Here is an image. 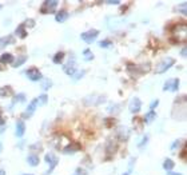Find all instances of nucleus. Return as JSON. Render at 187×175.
<instances>
[{
	"label": "nucleus",
	"mask_w": 187,
	"mask_h": 175,
	"mask_svg": "<svg viewBox=\"0 0 187 175\" xmlns=\"http://www.w3.org/2000/svg\"><path fill=\"white\" fill-rule=\"evenodd\" d=\"M130 174H131V170H128V171H127V172H124L123 175H130Z\"/></svg>",
	"instance_id": "nucleus-45"
},
{
	"label": "nucleus",
	"mask_w": 187,
	"mask_h": 175,
	"mask_svg": "<svg viewBox=\"0 0 187 175\" xmlns=\"http://www.w3.org/2000/svg\"><path fill=\"white\" fill-rule=\"evenodd\" d=\"M107 111L110 114H118L120 111V107H119V104H111V107L107 108Z\"/></svg>",
	"instance_id": "nucleus-30"
},
{
	"label": "nucleus",
	"mask_w": 187,
	"mask_h": 175,
	"mask_svg": "<svg viewBox=\"0 0 187 175\" xmlns=\"http://www.w3.org/2000/svg\"><path fill=\"white\" fill-rule=\"evenodd\" d=\"M116 150V143L112 142V141H108L107 142V148H106V152H107L108 157H111L112 155V152Z\"/></svg>",
	"instance_id": "nucleus-22"
},
{
	"label": "nucleus",
	"mask_w": 187,
	"mask_h": 175,
	"mask_svg": "<svg viewBox=\"0 0 187 175\" xmlns=\"http://www.w3.org/2000/svg\"><path fill=\"white\" fill-rule=\"evenodd\" d=\"M15 35L16 36H19L20 39H24L27 36V31H26V27L23 26V24H20V26L16 27V29H15Z\"/></svg>",
	"instance_id": "nucleus-18"
},
{
	"label": "nucleus",
	"mask_w": 187,
	"mask_h": 175,
	"mask_svg": "<svg viewBox=\"0 0 187 175\" xmlns=\"http://www.w3.org/2000/svg\"><path fill=\"white\" fill-rule=\"evenodd\" d=\"M148 142V135H144L143 136V139H142V142H139V144H138V147L139 148H142V147H144V144Z\"/></svg>",
	"instance_id": "nucleus-35"
},
{
	"label": "nucleus",
	"mask_w": 187,
	"mask_h": 175,
	"mask_svg": "<svg viewBox=\"0 0 187 175\" xmlns=\"http://www.w3.org/2000/svg\"><path fill=\"white\" fill-rule=\"evenodd\" d=\"M118 136L122 139V141H127L128 136H130V131L128 130H126V127H120L118 130Z\"/></svg>",
	"instance_id": "nucleus-20"
},
{
	"label": "nucleus",
	"mask_w": 187,
	"mask_h": 175,
	"mask_svg": "<svg viewBox=\"0 0 187 175\" xmlns=\"http://www.w3.org/2000/svg\"><path fill=\"white\" fill-rule=\"evenodd\" d=\"M2 69H3V67H2V66H0V71H2Z\"/></svg>",
	"instance_id": "nucleus-48"
},
{
	"label": "nucleus",
	"mask_w": 187,
	"mask_h": 175,
	"mask_svg": "<svg viewBox=\"0 0 187 175\" xmlns=\"http://www.w3.org/2000/svg\"><path fill=\"white\" fill-rule=\"evenodd\" d=\"M4 123H6V121H4V119L3 118H0V126H3V124Z\"/></svg>",
	"instance_id": "nucleus-42"
},
{
	"label": "nucleus",
	"mask_w": 187,
	"mask_h": 175,
	"mask_svg": "<svg viewBox=\"0 0 187 175\" xmlns=\"http://www.w3.org/2000/svg\"><path fill=\"white\" fill-rule=\"evenodd\" d=\"M155 118H156V114L154 112V111H150V112H147L144 115V118H143V122L144 123H151L153 121H155Z\"/></svg>",
	"instance_id": "nucleus-24"
},
{
	"label": "nucleus",
	"mask_w": 187,
	"mask_h": 175,
	"mask_svg": "<svg viewBox=\"0 0 187 175\" xmlns=\"http://www.w3.org/2000/svg\"><path fill=\"white\" fill-rule=\"evenodd\" d=\"M186 51H187V49H186V47H183V48H182V51H180V55H182V56H183V58H186Z\"/></svg>",
	"instance_id": "nucleus-40"
},
{
	"label": "nucleus",
	"mask_w": 187,
	"mask_h": 175,
	"mask_svg": "<svg viewBox=\"0 0 187 175\" xmlns=\"http://www.w3.org/2000/svg\"><path fill=\"white\" fill-rule=\"evenodd\" d=\"M40 86H42V88L44 91H47V90H49L52 87V80L51 79H43L42 83H40Z\"/></svg>",
	"instance_id": "nucleus-26"
},
{
	"label": "nucleus",
	"mask_w": 187,
	"mask_h": 175,
	"mask_svg": "<svg viewBox=\"0 0 187 175\" xmlns=\"http://www.w3.org/2000/svg\"><path fill=\"white\" fill-rule=\"evenodd\" d=\"M26 75H27V78L29 79V80H32V82H38V80H40V79H43V76H42V74H40V71H39L38 68H35V67L27 69V71H26Z\"/></svg>",
	"instance_id": "nucleus-11"
},
{
	"label": "nucleus",
	"mask_w": 187,
	"mask_h": 175,
	"mask_svg": "<svg viewBox=\"0 0 187 175\" xmlns=\"http://www.w3.org/2000/svg\"><path fill=\"white\" fill-rule=\"evenodd\" d=\"M74 175H78V174H76V172H75V174H74Z\"/></svg>",
	"instance_id": "nucleus-49"
},
{
	"label": "nucleus",
	"mask_w": 187,
	"mask_h": 175,
	"mask_svg": "<svg viewBox=\"0 0 187 175\" xmlns=\"http://www.w3.org/2000/svg\"><path fill=\"white\" fill-rule=\"evenodd\" d=\"M186 8H187V4H186V2H183L180 4V7H178V11H180L183 15H187V9Z\"/></svg>",
	"instance_id": "nucleus-33"
},
{
	"label": "nucleus",
	"mask_w": 187,
	"mask_h": 175,
	"mask_svg": "<svg viewBox=\"0 0 187 175\" xmlns=\"http://www.w3.org/2000/svg\"><path fill=\"white\" fill-rule=\"evenodd\" d=\"M167 175H182L180 172H174V171H169Z\"/></svg>",
	"instance_id": "nucleus-41"
},
{
	"label": "nucleus",
	"mask_w": 187,
	"mask_h": 175,
	"mask_svg": "<svg viewBox=\"0 0 187 175\" xmlns=\"http://www.w3.org/2000/svg\"><path fill=\"white\" fill-rule=\"evenodd\" d=\"M39 162H40V159H39V157L36 154H29L27 157V163L29 164V166L35 167V166H38L39 164Z\"/></svg>",
	"instance_id": "nucleus-16"
},
{
	"label": "nucleus",
	"mask_w": 187,
	"mask_h": 175,
	"mask_svg": "<svg viewBox=\"0 0 187 175\" xmlns=\"http://www.w3.org/2000/svg\"><path fill=\"white\" fill-rule=\"evenodd\" d=\"M158 106H159V99H155L154 102H151V104H150V110H151V111H154V110L158 107Z\"/></svg>",
	"instance_id": "nucleus-37"
},
{
	"label": "nucleus",
	"mask_w": 187,
	"mask_h": 175,
	"mask_svg": "<svg viewBox=\"0 0 187 175\" xmlns=\"http://www.w3.org/2000/svg\"><path fill=\"white\" fill-rule=\"evenodd\" d=\"M27 59H28V56H27V55H20V56H18V59H16V60H15V62L12 63V67H15V68H16V67L23 66V64L27 62Z\"/></svg>",
	"instance_id": "nucleus-19"
},
{
	"label": "nucleus",
	"mask_w": 187,
	"mask_h": 175,
	"mask_svg": "<svg viewBox=\"0 0 187 175\" xmlns=\"http://www.w3.org/2000/svg\"><path fill=\"white\" fill-rule=\"evenodd\" d=\"M107 4H111V6H118V4H120L119 0H115V2H106Z\"/></svg>",
	"instance_id": "nucleus-39"
},
{
	"label": "nucleus",
	"mask_w": 187,
	"mask_h": 175,
	"mask_svg": "<svg viewBox=\"0 0 187 175\" xmlns=\"http://www.w3.org/2000/svg\"><path fill=\"white\" fill-rule=\"evenodd\" d=\"M11 92H12V90H11V87H8V86L0 88V96H2V98L9 96V94H11Z\"/></svg>",
	"instance_id": "nucleus-27"
},
{
	"label": "nucleus",
	"mask_w": 187,
	"mask_h": 175,
	"mask_svg": "<svg viewBox=\"0 0 187 175\" xmlns=\"http://www.w3.org/2000/svg\"><path fill=\"white\" fill-rule=\"evenodd\" d=\"M44 161L49 164V170H48L47 172H45V175H48V174H51V172L54 171L55 166L58 164V158H56V155H55V154L47 152V154H45V157H44Z\"/></svg>",
	"instance_id": "nucleus-5"
},
{
	"label": "nucleus",
	"mask_w": 187,
	"mask_h": 175,
	"mask_svg": "<svg viewBox=\"0 0 187 175\" xmlns=\"http://www.w3.org/2000/svg\"><path fill=\"white\" fill-rule=\"evenodd\" d=\"M82 76H84V71H76L72 75V79L74 80H78V79H80Z\"/></svg>",
	"instance_id": "nucleus-34"
},
{
	"label": "nucleus",
	"mask_w": 187,
	"mask_h": 175,
	"mask_svg": "<svg viewBox=\"0 0 187 175\" xmlns=\"http://www.w3.org/2000/svg\"><path fill=\"white\" fill-rule=\"evenodd\" d=\"M26 100V95L24 94H18V95H15L13 96V100H12V104H15V103H18V102H24Z\"/></svg>",
	"instance_id": "nucleus-29"
},
{
	"label": "nucleus",
	"mask_w": 187,
	"mask_h": 175,
	"mask_svg": "<svg viewBox=\"0 0 187 175\" xmlns=\"http://www.w3.org/2000/svg\"><path fill=\"white\" fill-rule=\"evenodd\" d=\"M63 69H64V72L67 74V75L72 76V75L76 72V62H75V59L74 58L70 59V60L63 66Z\"/></svg>",
	"instance_id": "nucleus-9"
},
{
	"label": "nucleus",
	"mask_w": 187,
	"mask_h": 175,
	"mask_svg": "<svg viewBox=\"0 0 187 175\" xmlns=\"http://www.w3.org/2000/svg\"><path fill=\"white\" fill-rule=\"evenodd\" d=\"M68 16H70V13H68L67 11H64V9H62V11H59V12L56 13V16H55V20H56L58 23H64V22L68 19Z\"/></svg>",
	"instance_id": "nucleus-15"
},
{
	"label": "nucleus",
	"mask_w": 187,
	"mask_h": 175,
	"mask_svg": "<svg viewBox=\"0 0 187 175\" xmlns=\"http://www.w3.org/2000/svg\"><path fill=\"white\" fill-rule=\"evenodd\" d=\"M106 100H107V98L103 95H88L83 99V103L86 106H100Z\"/></svg>",
	"instance_id": "nucleus-2"
},
{
	"label": "nucleus",
	"mask_w": 187,
	"mask_h": 175,
	"mask_svg": "<svg viewBox=\"0 0 187 175\" xmlns=\"http://www.w3.org/2000/svg\"><path fill=\"white\" fill-rule=\"evenodd\" d=\"M175 63V59L174 58H164L163 60H162L160 63H158V66H156V74H163L166 72L169 68H171L174 66Z\"/></svg>",
	"instance_id": "nucleus-3"
},
{
	"label": "nucleus",
	"mask_w": 187,
	"mask_h": 175,
	"mask_svg": "<svg viewBox=\"0 0 187 175\" xmlns=\"http://www.w3.org/2000/svg\"><path fill=\"white\" fill-rule=\"evenodd\" d=\"M0 175H6V171H4V170H2V168H0Z\"/></svg>",
	"instance_id": "nucleus-43"
},
{
	"label": "nucleus",
	"mask_w": 187,
	"mask_h": 175,
	"mask_svg": "<svg viewBox=\"0 0 187 175\" xmlns=\"http://www.w3.org/2000/svg\"><path fill=\"white\" fill-rule=\"evenodd\" d=\"M23 26H24V27H28V26H29V27H34V26H35V22L32 20V19H28L27 22H24Z\"/></svg>",
	"instance_id": "nucleus-38"
},
{
	"label": "nucleus",
	"mask_w": 187,
	"mask_h": 175,
	"mask_svg": "<svg viewBox=\"0 0 187 175\" xmlns=\"http://www.w3.org/2000/svg\"><path fill=\"white\" fill-rule=\"evenodd\" d=\"M140 108H142V102H140L139 98H132L131 99V102L128 104V110L131 114H138L140 111Z\"/></svg>",
	"instance_id": "nucleus-10"
},
{
	"label": "nucleus",
	"mask_w": 187,
	"mask_h": 175,
	"mask_svg": "<svg viewBox=\"0 0 187 175\" xmlns=\"http://www.w3.org/2000/svg\"><path fill=\"white\" fill-rule=\"evenodd\" d=\"M9 43H13V39L12 36H3V38H0V49H3L6 46H8Z\"/></svg>",
	"instance_id": "nucleus-21"
},
{
	"label": "nucleus",
	"mask_w": 187,
	"mask_h": 175,
	"mask_svg": "<svg viewBox=\"0 0 187 175\" xmlns=\"http://www.w3.org/2000/svg\"><path fill=\"white\" fill-rule=\"evenodd\" d=\"M179 84H180L179 79H176V78L169 79V80L164 83V86H163V90H164V91H173V92H175V91H178V88H179Z\"/></svg>",
	"instance_id": "nucleus-8"
},
{
	"label": "nucleus",
	"mask_w": 187,
	"mask_h": 175,
	"mask_svg": "<svg viewBox=\"0 0 187 175\" xmlns=\"http://www.w3.org/2000/svg\"><path fill=\"white\" fill-rule=\"evenodd\" d=\"M38 106H39V104H38V99H34V100H31L29 106H28L27 110H26V112L23 114V118H24V119L31 118V116H32V114L35 112V110H36Z\"/></svg>",
	"instance_id": "nucleus-12"
},
{
	"label": "nucleus",
	"mask_w": 187,
	"mask_h": 175,
	"mask_svg": "<svg viewBox=\"0 0 187 175\" xmlns=\"http://www.w3.org/2000/svg\"><path fill=\"white\" fill-rule=\"evenodd\" d=\"M24 132H26V124L23 121H18L16 122V130H15V134H16L18 138H22Z\"/></svg>",
	"instance_id": "nucleus-14"
},
{
	"label": "nucleus",
	"mask_w": 187,
	"mask_h": 175,
	"mask_svg": "<svg viewBox=\"0 0 187 175\" xmlns=\"http://www.w3.org/2000/svg\"><path fill=\"white\" fill-rule=\"evenodd\" d=\"M127 69L131 72V74H146L150 71V63H143V64H136V66H134V64H128L127 66Z\"/></svg>",
	"instance_id": "nucleus-4"
},
{
	"label": "nucleus",
	"mask_w": 187,
	"mask_h": 175,
	"mask_svg": "<svg viewBox=\"0 0 187 175\" xmlns=\"http://www.w3.org/2000/svg\"><path fill=\"white\" fill-rule=\"evenodd\" d=\"M174 166H175V163H174L173 159H166V161L163 162V168H164L167 172H169V171H173Z\"/></svg>",
	"instance_id": "nucleus-23"
},
{
	"label": "nucleus",
	"mask_w": 187,
	"mask_h": 175,
	"mask_svg": "<svg viewBox=\"0 0 187 175\" xmlns=\"http://www.w3.org/2000/svg\"><path fill=\"white\" fill-rule=\"evenodd\" d=\"M180 139H176V141L171 144V151H176V150H178L179 147H180Z\"/></svg>",
	"instance_id": "nucleus-31"
},
{
	"label": "nucleus",
	"mask_w": 187,
	"mask_h": 175,
	"mask_svg": "<svg viewBox=\"0 0 187 175\" xmlns=\"http://www.w3.org/2000/svg\"><path fill=\"white\" fill-rule=\"evenodd\" d=\"M83 55H84V58L87 59V60H92V59H94V55L91 54L90 49H84V51H83Z\"/></svg>",
	"instance_id": "nucleus-32"
},
{
	"label": "nucleus",
	"mask_w": 187,
	"mask_h": 175,
	"mask_svg": "<svg viewBox=\"0 0 187 175\" xmlns=\"http://www.w3.org/2000/svg\"><path fill=\"white\" fill-rule=\"evenodd\" d=\"M48 102V96L45 94H42L38 98V104H40V106H45Z\"/></svg>",
	"instance_id": "nucleus-28"
},
{
	"label": "nucleus",
	"mask_w": 187,
	"mask_h": 175,
	"mask_svg": "<svg viewBox=\"0 0 187 175\" xmlns=\"http://www.w3.org/2000/svg\"><path fill=\"white\" fill-rule=\"evenodd\" d=\"M3 8V6H2V4H0V9H2Z\"/></svg>",
	"instance_id": "nucleus-47"
},
{
	"label": "nucleus",
	"mask_w": 187,
	"mask_h": 175,
	"mask_svg": "<svg viewBox=\"0 0 187 175\" xmlns=\"http://www.w3.org/2000/svg\"><path fill=\"white\" fill-rule=\"evenodd\" d=\"M3 151V144H2V142H0V152Z\"/></svg>",
	"instance_id": "nucleus-44"
},
{
	"label": "nucleus",
	"mask_w": 187,
	"mask_h": 175,
	"mask_svg": "<svg viewBox=\"0 0 187 175\" xmlns=\"http://www.w3.org/2000/svg\"><path fill=\"white\" fill-rule=\"evenodd\" d=\"M22 175H32V174H22Z\"/></svg>",
	"instance_id": "nucleus-46"
},
{
	"label": "nucleus",
	"mask_w": 187,
	"mask_h": 175,
	"mask_svg": "<svg viewBox=\"0 0 187 175\" xmlns=\"http://www.w3.org/2000/svg\"><path fill=\"white\" fill-rule=\"evenodd\" d=\"M63 59H64V52H56L54 55V58H52V60L55 64H60L63 62Z\"/></svg>",
	"instance_id": "nucleus-25"
},
{
	"label": "nucleus",
	"mask_w": 187,
	"mask_h": 175,
	"mask_svg": "<svg viewBox=\"0 0 187 175\" xmlns=\"http://www.w3.org/2000/svg\"><path fill=\"white\" fill-rule=\"evenodd\" d=\"M99 36V31L98 29H91V31H86L80 35L82 40L86 42V43H94V40Z\"/></svg>",
	"instance_id": "nucleus-6"
},
{
	"label": "nucleus",
	"mask_w": 187,
	"mask_h": 175,
	"mask_svg": "<svg viewBox=\"0 0 187 175\" xmlns=\"http://www.w3.org/2000/svg\"><path fill=\"white\" fill-rule=\"evenodd\" d=\"M79 150H80V144H78V143H68L67 146L62 150V151L64 154H75V152H78Z\"/></svg>",
	"instance_id": "nucleus-13"
},
{
	"label": "nucleus",
	"mask_w": 187,
	"mask_h": 175,
	"mask_svg": "<svg viewBox=\"0 0 187 175\" xmlns=\"http://www.w3.org/2000/svg\"><path fill=\"white\" fill-rule=\"evenodd\" d=\"M111 44H112V43H111L110 40H103V42L99 43V46L102 48H108V47H111Z\"/></svg>",
	"instance_id": "nucleus-36"
},
{
	"label": "nucleus",
	"mask_w": 187,
	"mask_h": 175,
	"mask_svg": "<svg viewBox=\"0 0 187 175\" xmlns=\"http://www.w3.org/2000/svg\"><path fill=\"white\" fill-rule=\"evenodd\" d=\"M173 35L178 42H186L187 39V26L186 23H180L173 28Z\"/></svg>",
	"instance_id": "nucleus-1"
},
{
	"label": "nucleus",
	"mask_w": 187,
	"mask_h": 175,
	"mask_svg": "<svg viewBox=\"0 0 187 175\" xmlns=\"http://www.w3.org/2000/svg\"><path fill=\"white\" fill-rule=\"evenodd\" d=\"M0 63H3V64H8V63H13V56H12V54H9V52H4L2 56H0Z\"/></svg>",
	"instance_id": "nucleus-17"
},
{
	"label": "nucleus",
	"mask_w": 187,
	"mask_h": 175,
	"mask_svg": "<svg viewBox=\"0 0 187 175\" xmlns=\"http://www.w3.org/2000/svg\"><path fill=\"white\" fill-rule=\"evenodd\" d=\"M59 2H56V0H47V2L43 3V7L42 9H40V12L42 13H52L55 11V8L58 7Z\"/></svg>",
	"instance_id": "nucleus-7"
}]
</instances>
